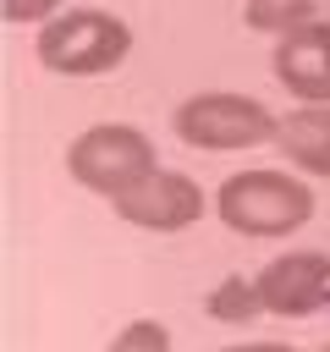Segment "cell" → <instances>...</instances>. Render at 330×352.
Here are the masks:
<instances>
[{"label": "cell", "mask_w": 330, "mask_h": 352, "mask_svg": "<svg viewBox=\"0 0 330 352\" xmlns=\"http://www.w3.org/2000/svg\"><path fill=\"white\" fill-rule=\"evenodd\" d=\"M270 66L297 104H330V22L314 16L292 33H280Z\"/></svg>", "instance_id": "cell-7"}, {"label": "cell", "mask_w": 330, "mask_h": 352, "mask_svg": "<svg viewBox=\"0 0 330 352\" xmlns=\"http://www.w3.org/2000/svg\"><path fill=\"white\" fill-rule=\"evenodd\" d=\"M33 55L55 77H104L132 55V28L104 6H66L33 33Z\"/></svg>", "instance_id": "cell-2"}, {"label": "cell", "mask_w": 330, "mask_h": 352, "mask_svg": "<svg viewBox=\"0 0 330 352\" xmlns=\"http://www.w3.org/2000/svg\"><path fill=\"white\" fill-rule=\"evenodd\" d=\"M110 204H116V214H121L126 226H138V231H160V236H176V231H187V226L204 220L209 192H204L187 170L160 165V170H148L138 187H126V192L110 198Z\"/></svg>", "instance_id": "cell-5"}, {"label": "cell", "mask_w": 330, "mask_h": 352, "mask_svg": "<svg viewBox=\"0 0 330 352\" xmlns=\"http://www.w3.org/2000/svg\"><path fill=\"white\" fill-rule=\"evenodd\" d=\"M204 308H209V319H220V324H253V319L264 314L258 275H226V280H214V286L204 292Z\"/></svg>", "instance_id": "cell-9"}, {"label": "cell", "mask_w": 330, "mask_h": 352, "mask_svg": "<svg viewBox=\"0 0 330 352\" xmlns=\"http://www.w3.org/2000/svg\"><path fill=\"white\" fill-rule=\"evenodd\" d=\"M148 170H160V148L143 126L132 121H94L88 132L72 138L66 148V176L82 192L99 198H121L126 187H138Z\"/></svg>", "instance_id": "cell-4"}, {"label": "cell", "mask_w": 330, "mask_h": 352, "mask_svg": "<svg viewBox=\"0 0 330 352\" xmlns=\"http://www.w3.org/2000/svg\"><path fill=\"white\" fill-rule=\"evenodd\" d=\"M319 6H324V0H248V6H242V22H248L253 33L280 38V33L302 28V22H314Z\"/></svg>", "instance_id": "cell-10"}, {"label": "cell", "mask_w": 330, "mask_h": 352, "mask_svg": "<svg viewBox=\"0 0 330 352\" xmlns=\"http://www.w3.org/2000/svg\"><path fill=\"white\" fill-rule=\"evenodd\" d=\"M275 148L286 154L292 170L330 176V104H297L292 116H280Z\"/></svg>", "instance_id": "cell-8"}, {"label": "cell", "mask_w": 330, "mask_h": 352, "mask_svg": "<svg viewBox=\"0 0 330 352\" xmlns=\"http://www.w3.org/2000/svg\"><path fill=\"white\" fill-rule=\"evenodd\" d=\"M214 214L226 231L253 236V242H275V236H297L314 220V187L292 170H231L214 187Z\"/></svg>", "instance_id": "cell-1"}, {"label": "cell", "mask_w": 330, "mask_h": 352, "mask_svg": "<svg viewBox=\"0 0 330 352\" xmlns=\"http://www.w3.org/2000/svg\"><path fill=\"white\" fill-rule=\"evenodd\" d=\"M170 132L198 148V154H242V148H258V143H275L280 132V116L253 99V94H236V88H204V94H187L170 116Z\"/></svg>", "instance_id": "cell-3"}, {"label": "cell", "mask_w": 330, "mask_h": 352, "mask_svg": "<svg viewBox=\"0 0 330 352\" xmlns=\"http://www.w3.org/2000/svg\"><path fill=\"white\" fill-rule=\"evenodd\" d=\"M258 297L264 314L275 319H308L330 297V253L319 248H286L258 270Z\"/></svg>", "instance_id": "cell-6"}, {"label": "cell", "mask_w": 330, "mask_h": 352, "mask_svg": "<svg viewBox=\"0 0 330 352\" xmlns=\"http://www.w3.org/2000/svg\"><path fill=\"white\" fill-rule=\"evenodd\" d=\"M60 11H66V0H0V16L16 22V28H44Z\"/></svg>", "instance_id": "cell-12"}, {"label": "cell", "mask_w": 330, "mask_h": 352, "mask_svg": "<svg viewBox=\"0 0 330 352\" xmlns=\"http://www.w3.org/2000/svg\"><path fill=\"white\" fill-rule=\"evenodd\" d=\"M110 346L116 352H170V330L160 319H132L110 336Z\"/></svg>", "instance_id": "cell-11"}]
</instances>
